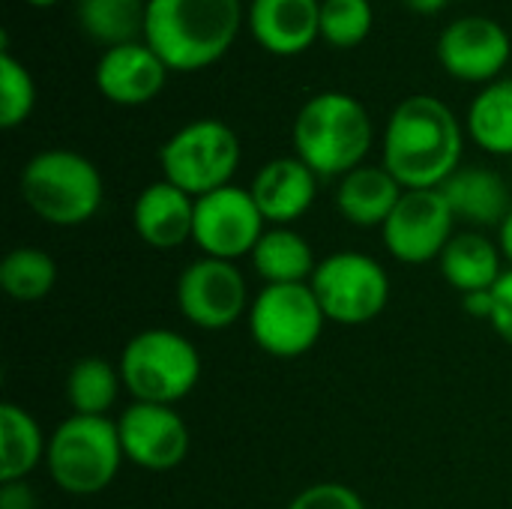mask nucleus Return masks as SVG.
<instances>
[{
  "instance_id": "1",
  "label": "nucleus",
  "mask_w": 512,
  "mask_h": 509,
  "mask_svg": "<svg viewBox=\"0 0 512 509\" xmlns=\"http://www.w3.org/2000/svg\"><path fill=\"white\" fill-rule=\"evenodd\" d=\"M465 129L456 111L429 93L402 99L384 129V168L402 189H441L462 165Z\"/></svg>"
},
{
  "instance_id": "2",
  "label": "nucleus",
  "mask_w": 512,
  "mask_h": 509,
  "mask_svg": "<svg viewBox=\"0 0 512 509\" xmlns=\"http://www.w3.org/2000/svg\"><path fill=\"white\" fill-rule=\"evenodd\" d=\"M243 18L240 0H147L144 42L171 72H198L225 57Z\"/></svg>"
},
{
  "instance_id": "3",
  "label": "nucleus",
  "mask_w": 512,
  "mask_h": 509,
  "mask_svg": "<svg viewBox=\"0 0 512 509\" xmlns=\"http://www.w3.org/2000/svg\"><path fill=\"white\" fill-rule=\"evenodd\" d=\"M372 117L360 99L339 90L315 93L294 117V150L318 177H345L372 150Z\"/></svg>"
},
{
  "instance_id": "4",
  "label": "nucleus",
  "mask_w": 512,
  "mask_h": 509,
  "mask_svg": "<svg viewBox=\"0 0 512 509\" xmlns=\"http://www.w3.org/2000/svg\"><path fill=\"white\" fill-rule=\"evenodd\" d=\"M21 198L48 225L75 228L90 222L105 198L99 168L75 150H42L21 168Z\"/></svg>"
},
{
  "instance_id": "5",
  "label": "nucleus",
  "mask_w": 512,
  "mask_h": 509,
  "mask_svg": "<svg viewBox=\"0 0 512 509\" xmlns=\"http://www.w3.org/2000/svg\"><path fill=\"white\" fill-rule=\"evenodd\" d=\"M123 444L117 423L108 417H66L48 438V474L57 489L66 495H99L105 492L120 465H123Z\"/></svg>"
},
{
  "instance_id": "6",
  "label": "nucleus",
  "mask_w": 512,
  "mask_h": 509,
  "mask_svg": "<svg viewBox=\"0 0 512 509\" xmlns=\"http://www.w3.org/2000/svg\"><path fill=\"white\" fill-rule=\"evenodd\" d=\"M120 378L135 402L174 408L198 387L201 357L198 348L174 330H141L120 354Z\"/></svg>"
},
{
  "instance_id": "7",
  "label": "nucleus",
  "mask_w": 512,
  "mask_h": 509,
  "mask_svg": "<svg viewBox=\"0 0 512 509\" xmlns=\"http://www.w3.org/2000/svg\"><path fill=\"white\" fill-rule=\"evenodd\" d=\"M240 159H243V147L237 132L213 117L180 126L159 147V168L165 174L162 180L174 183L192 198L231 186Z\"/></svg>"
},
{
  "instance_id": "8",
  "label": "nucleus",
  "mask_w": 512,
  "mask_h": 509,
  "mask_svg": "<svg viewBox=\"0 0 512 509\" xmlns=\"http://www.w3.org/2000/svg\"><path fill=\"white\" fill-rule=\"evenodd\" d=\"M312 291L327 321L342 327H360L375 321L390 300L387 270L363 252H336L318 261Z\"/></svg>"
},
{
  "instance_id": "9",
  "label": "nucleus",
  "mask_w": 512,
  "mask_h": 509,
  "mask_svg": "<svg viewBox=\"0 0 512 509\" xmlns=\"http://www.w3.org/2000/svg\"><path fill=\"white\" fill-rule=\"evenodd\" d=\"M327 318L312 285H264L249 306V333L270 357H303L321 339Z\"/></svg>"
},
{
  "instance_id": "10",
  "label": "nucleus",
  "mask_w": 512,
  "mask_h": 509,
  "mask_svg": "<svg viewBox=\"0 0 512 509\" xmlns=\"http://www.w3.org/2000/svg\"><path fill=\"white\" fill-rule=\"evenodd\" d=\"M264 231V216L249 189L231 183L195 198L192 240L207 258L237 261L243 255H252Z\"/></svg>"
},
{
  "instance_id": "11",
  "label": "nucleus",
  "mask_w": 512,
  "mask_h": 509,
  "mask_svg": "<svg viewBox=\"0 0 512 509\" xmlns=\"http://www.w3.org/2000/svg\"><path fill=\"white\" fill-rule=\"evenodd\" d=\"M249 291L234 261L198 258L177 279V309L198 330H228L246 312Z\"/></svg>"
},
{
  "instance_id": "12",
  "label": "nucleus",
  "mask_w": 512,
  "mask_h": 509,
  "mask_svg": "<svg viewBox=\"0 0 512 509\" xmlns=\"http://www.w3.org/2000/svg\"><path fill=\"white\" fill-rule=\"evenodd\" d=\"M456 216L441 189H405L393 216L384 222L387 252L402 264H429L453 240Z\"/></svg>"
},
{
  "instance_id": "13",
  "label": "nucleus",
  "mask_w": 512,
  "mask_h": 509,
  "mask_svg": "<svg viewBox=\"0 0 512 509\" xmlns=\"http://www.w3.org/2000/svg\"><path fill=\"white\" fill-rule=\"evenodd\" d=\"M510 54L507 27L489 15H462L438 36V63L456 81L492 84L510 63Z\"/></svg>"
},
{
  "instance_id": "14",
  "label": "nucleus",
  "mask_w": 512,
  "mask_h": 509,
  "mask_svg": "<svg viewBox=\"0 0 512 509\" xmlns=\"http://www.w3.org/2000/svg\"><path fill=\"white\" fill-rule=\"evenodd\" d=\"M126 462L135 468L162 474L183 465L189 456V429L171 405L132 402L117 420Z\"/></svg>"
},
{
  "instance_id": "15",
  "label": "nucleus",
  "mask_w": 512,
  "mask_h": 509,
  "mask_svg": "<svg viewBox=\"0 0 512 509\" xmlns=\"http://www.w3.org/2000/svg\"><path fill=\"white\" fill-rule=\"evenodd\" d=\"M168 72L171 69L162 63V57L144 39H138L105 48L96 63L93 81L96 90L114 105H144L162 93Z\"/></svg>"
},
{
  "instance_id": "16",
  "label": "nucleus",
  "mask_w": 512,
  "mask_h": 509,
  "mask_svg": "<svg viewBox=\"0 0 512 509\" xmlns=\"http://www.w3.org/2000/svg\"><path fill=\"white\" fill-rule=\"evenodd\" d=\"M246 24L264 51L294 57L321 39V0H252Z\"/></svg>"
},
{
  "instance_id": "17",
  "label": "nucleus",
  "mask_w": 512,
  "mask_h": 509,
  "mask_svg": "<svg viewBox=\"0 0 512 509\" xmlns=\"http://www.w3.org/2000/svg\"><path fill=\"white\" fill-rule=\"evenodd\" d=\"M264 222L285 225L297 222L309 213L318 195V174L297 156H279L258 168L252 186H249Z\"/></svg>"
},
{
  "instance_id": "18",
  "label": "nucleus",
  "mask_w": 512,
  "mask_h": 509,
  "mask_svg": "<svg viewBox=\"0 0 512 509\" xmlns=\"http://www.w3.org/2000/svg\"><path fill=\"white\" fill-rule=\"evenodd\" d=\"M195 198L168 180L150 183L132 204V228L150 249H177L192 240Z\"/></svg>"
},
{
  "instance_id": "19",
  "label": "nucleus",
  "mask_w": 512,
  "mask_h": 509,
  "mask_svg": "<svg viewBox=\"0 0 512 509\" xmlns=\"http://www.w3.org/2000/svg\"><path fill=\"white\" fill-rule=\"evenodd\" d=\"M402 195V183L384 165H360L339 177L336 207L357 228H384Z\"/></svg>"
},
{
  "instance_id": "20",
  "label": "nucleus",
  "mask_w": 512,
  "mask_h": 509,
  "mask_svg": "<svg viewBox=\"0 0 512 509\" xmlns=\"http://www.w3.org/2000/svg\"><path fill=\"white\" fill-rule=\"evenodd\" d=\"M450 210L456 219L468 222V225H498L507 219L512 210L510 189L504 183V177L492 168H459L444 186H441Z\"/></svg>"
},
{
  "instance_id": "21",
  "label": "nucleus",
  "mask_w": 512,
  "mask_h": 509,
  "mask_svg": "<svg viewBox=\"0 0 512 509\" xmlns=\"http://www.w3.org/2000/svg\"><path fill=\"white\" fill-rule=\"evenodd\" d=\"M501 255H504L501 246H495L489 237H483L477 231H462V234H453V240L441 252L438 264H441L447 285L462 291V297H465L474 291L495 288V282L504 276Z\"/></svg>"
},
{
  "instance_id": "22",
  "label": "nucleus",
  "mask_w": 512,
  "mask_h": 509,
  "mask_svg": "<svg viewBox=\"0 0 512 509\" xmlns=\"http://www.w3.org/2000/svg\"><path fill=\"white\" fill-rule=\"evenodd\" d=\"M249 258L264 285H306L318 267L309 240L285 225L267 228Z\"/></svg>"
},
{
  "instance_id": "23",
  "label": "nucleus",
  "mask_w": 512,
  "mask_h": 509,
  "mask_svg": "<svg viewBox=\"0 0 512 509\" xmlns=\"http://www.w3.org/2000/svg\"><path fill=\"white\" fill-rule=\"evenodd\" d=\"M465 132L480 150L492 156H512V78L504 75L480 87L468 105Z\"/></svg>"
},
{
  "instance_id": "24",
  "label": "nucleus",
  "mask_w": 512,
  "mask_h": 509,
  "mask_svg": "<svg viewBox=\"0 0 512 509\" xmlns=\"http://www.w3.org/2000/svg\"><path fill=\"white\" fill-rule=\"evenodd\" d=\"M75 18L90 42L117 48L144 39L147 0H78Z\"/></svg>"
},
{
  "instance_id": "25",
  "label": "nucleus",
  "mask_w": 512,
  "mask_h": 509,
  "mask_svg": "<svg viewBox=\"0 0 512 509\" xmlns=\"http://www.w3.org/2000/svg\"><path fill=\"white\" fill-rule=\"evenodd\" d=\"M48 447L39 423L30 411L15 402L0 405V480L15 483L24 480L42 459Z\"/></svg>"
},
{
  "instance_id": "26",
  "label": "nucleus",
  "mask_w": 512,
  "mask_h": 509,
  "mask_svg": "<svg viewBox=\"0 0 512 509\" xmlns=\"http://www.w3.org/2000/svg\"><path fill=\"white\" fill-rule=\"evenodd\" d=\"M120 384V369H114L105 357H81L66 375V402L72 414L105 417L120 396Z\"/></svg>"
},
{
  "instance_id": "27",
  "label": "nucleus",
  "mask_w": 512,
  "mask_h": 509,
  "mask_svg": "<svg viewBox=\"0 0 512 509\" xmlns=\"http://www.w3.org/2000/svg\"><path fill=\"white\" fill-rule=\"evenodd\" d=\"M54 282H57V264L48 252L36 246H18L0 264V285L6 297L15 303L45 300L54 291Z\"/></svg>"
},
{
  "instance_id": "28",
  "label": "nucleus",
  "mask_w": 512,
  "mask_h": 509,
  "mask_svg": "<svg viewBox=\"0 0 512 509\" xmlns=\"http://www.w3.org/2000/svg\"><path fill=\"white\" fill-rule=\"evenodd\" d=\"M36 108V84L30 69L9 51L3 36L0 45V126L15 129L21 126Z\"/></svg>"
},
{
  "instance_id": "29",
  "label": "nucleus",
  "mask_w": 512,
  "mask_h": 509,
  "mask_svg": "<svg viewBox=\"0 0 512 509\" xmlns=\"http://www.w3.org/2000/svg\"><path fill=\"white\" fill-rule=\"evenodd\" d=\"M375 12L369 0H321V39L330 48H357L369 39Z\"/></svg>"
},
{
  "instance_id": "30",
  "label": "nucleus",
  "mask_w": 512,
  "mask_h": 509,
  "mask_svg": "<svg viewBox=\"0 0 512 509\" xmlns=\"http://www.w3.org/2000/svg\"><path fill=\"white\" fill-rule=\"evenodd\" d=\"M288 509H366V504L345 483H315L303 489Z\"/></svg>"
},
{
  "instance_id": "31",
  "label": "nucleus",
  "mask_w": 512,
  "mask_h": 509,
  "mask_svg": "<svg viewBox=\"0 0 512 509\" xmlns=\"http://www.w3.org/2000/svg\"><path fill=\"white\" fill-rule=\"evenodd\" d=\"M492 297H495V312L489 324L507 345H512V267L504 270V276L495 282Z\"/></svg>"
},
{
  "instance_id": "32",
  "label": "nucleus",
  "mask_w": 512,
  "mask_h": 509,
  "mask_svg": "<svg viewBox=\"0 0 512 509\" xmlns=\"http://www.w3.org/2000/svg\"><path fill=\"white\" fill-rule=\"evenodd\" d=\"M0 509H36V492L24 483H3L0 486Z\"/></svg>"
},
{
  "instance_id": "33",
  "label": "nucleus",
  "mask_w": 512,
  "mask_h": 509,
  "mask_svg": "<svg viewBox=\"0 0 512 509\" xmlns=\"http://www.w3.org/2000/svg\"><path fill=\"white\" fill-rule=\"evenodd\" d=\"M465 312H468L471 318L492 321V312H495V297H492V291H474V294H465Z\"/></svg>"
},
{
  "instance_id": "34",
  "label": "nucleus",
  "mask_w": 512,
  "mask_h": 509,
  "mask_svg": "<svg viewBox=\"0 0 512 509\" xmlns=\"http://www.w3.org/2000/svg\"><path fill=\"white\" fill-rule=\"evenodd\" d=\"M402 3L417 15H432V12H441L450 0H402Z\"/></svg>"
},
{
  "instance_id": "35",
  "label": "nucleus",
  "mask_w": 512,
  "mask_h": 509,
  "mask_svg": "<svg viewBox=\"0 0 512 509\" xmlns=\"http://www.w3.org/2000/svg\"><path fill=\"white\" fill-rule=\"evenodd\" d=\"M498 246H501L504 258L512 264V210L507 213V219L501 222V228H498Z\"/></svg>"
},
{
  "instance_id": "36",
  "label": "nucleus",
  "mask_w": 512,
  "mask_h": 509,
  "mask_svg": "<svg viewBox=\"0 0 512 509\" xmlns=\"http://www.w3.org/2000/svg\"><path fill=\"white\" fill-rule=\"evenodd\" d=\"M24 3L36 6V9H48V6H54V3H60V0H24Z\"/></svg>"
}]
</instances>
